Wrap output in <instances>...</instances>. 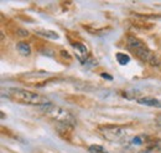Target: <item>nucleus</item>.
Wrapping results in <instances>:
<instances>
[{"instance_id": "nucleus-14", "label": "nucleus", "mask_w": 161, "mask_h": 153, "mask_svg": "<svg viewBox=\"0 0 161 153\" xmlns=\"http://www.w3.org/2000/svg\"><path fill=\"white\" fill-rule=\"evenodd\" d=\"M156 124H158L159 126H161V116H159V117L156 119Z\"/></svg>"}, {"instance_id": "nucleus-8", "label": "nucleus", "mask_w": 161, "mask_h": 153, "mask_svg": "<svg viewBox=\"0 0 161 153\" xmlns=\"http://www.w3.org/2000/svg\"><path fill=\"white\" fill-rule=\"evenodd\" d=\"M35 32L42 37L50 38V40H58L60 38L58 34H56L55 31H51V30H35Z\"/></svg>"}, {"instance_id": "nucleus-7", "label": "nucleus", "mask_w": 161, "mask_h": 153, "mask_svg": "<svg viewBox=\"0 0 161 153\" xmlns=\"http://www.w3.org/2000/svg\"><path fill=\"white\" fill-rule=\"evenodd\" d=\"M16 50H18V52L20 53L21 56H24V57H27L31 53V47L26 42H18L16 43Z\"/></svg>"}, {"instance_id": "nucleus-9", "label": "nucleus", "mask_w": 161, "mask_h": 153, "mask_svg": "<svg viewBox=\"0 0 161 153\" xmlns=\"http://www.w3.org/2000/svg\"><path fill=\"white\" fill-rule=\"evenodd\" d=\"M88 152L89 153H108V151H107L103 146H101V145H92V146H89Z\"/></svg>"}, {"instance_id": "nucleus-1", "label": "nucleus", "mask_w": 161, "mask_h": 153, "mask_svg": "<svg viewBox=\"0 0 161 153\" xmlns=\"http://www.w3.org/2000/svg\"><path fill=\"white\" fill-rule=\"evenodd\" d=\"M40 109L47 115L50 116L51 119L58 121L61 124L66 125V126H75L76 124V117L71 114L68 110L63 109V108H60V106H55L52 105L51 103L47 104V105H43V106H40Z\"/></svg>"}, {"instance_id": "nucleus-10", "label": "nucleus", "mask_w": 161, "mask_h": 153, "mask_svg": "<svg viewBox=\"0 0 161 153\" xmlns=\"http://www.w3.org/2000/svg\"><path fill=\"white\" fill-rule=\"evenodd\" d=\"M117 59H118L119 64H121V66H125V64H128L130 62V57L128 55H125V53H121V52L117 53Z\"/></svg>"}, {"instance_id": "nucleus-2", "label": "nucleus", "mask_w": 161, "mask_h": 153, "mask_svg": "<svg viewBox=\"0 0 161 153\" xmlns=\"http://www.w3.org/2000/svg\"><path fill=\"white\" fill-rule=\"evenodd\" d=\"M9 95L11 96L14 100H18L25 104H30V105H36V106H43L50 104V101L45 98V96L29 92V90H24V89H9Z\"/></svg>"}, {"instance_id": "nucleus-6", "label": "nucleus", "mask_w": 161, "mask_h": 153, "mask_svg": "<svg viewBox=\"0 0 161 153\" xmlns=\"http://www.w3.org/2000/svg\"><path fill=\"white\" fill-rule=\"evenodd\" d=\"M73 48H75V52H76L77 57L80 58V61L83 62L86 59V57H87V55H88V48L84 45H82V43H75Z\"/></svg>"}, {"instance_id": "nucleus-4", "label": "nucleus", "mask_w": 161, "mask_h": 153, "mask_svg": "<svg viewBox=\"0 0 161 153\" xmlns=\"http://www.w3.org/2000/svg\"><path fill=\"white\" fill-rule=\"evenodd\" d=\"M102 131L109 141H123L124 138L128 137L126 129L123 127H105L102 129Z\"/></svg>"}, {"instance_id": "nucleus-13", "label": "nucleus", "mask_w": 161, "mask_h": 153, "mask_svg": "<svg viewBox=\"0 0 161 153\" xmlns=\"http://www.w3.org/2000/svg\"><path fill=\"white\" fill-rule=\"evenodd\" d=\"M101 76H103V78H107L108 80H112V79H113V76H109V74H105V73H102Z\"/></svg>"}, {"instance_id": "nucleus-15", "label": "nucleus", "mask_w": 161, "mask_h": 153, "mask_svg": "<svg viewBox=\"0 0 161 153\" xmlns=\"http://www.w3.org/2000/svg\"><path fill=\"white\" fill-rule=\"evenodd\" d=\"M159 147L161 148V141H159Z\"/></svg>"}, {"instance_id": "nucleus-5", "label": "nucleus", "mask_w": 161, "mask_h": 153, "mask_svg": "<svg viewBox=\"0 0 161 153\" xmlns=\"http://www.w3.org/2000/svg\"><path fill=\"white\" fill-rule=\"evenodd\" d=\"M138 103L145 106H153V108H161V100L158 98L153 96H145V98H139Z\"/></svg>"}, {"instance_id": "nucleus-3", "label": "nucleus", "mask_w": 161, "mask_h": 153, "mask_svg": "<svg viewBox=\"0 0 161 153\" xmlns=\"http://www.w3.org/2000/svg\"><path fill=\"white\" fill-rule=\"evenodd\" d=\"M128 47L129 50L136 56L138 58H140L141 61L144 62H147L153 66L158 64V58L154 57V55L150 52V50L141 42L139 38L135 37H129L128 38Z\"/></svg>"}, {"instance_id": "nucleus-12", "label": "nucleus", "mask_w": 161, "mask_h": 153, "mask_svg": "<svg viewBox=\"0 0 161 153\" xmlns=\"http://www.w3.org/2000/svg\"><path fill=\"white\" fill-rule=\"evenodd\" d=\"M18 35H19V36H22V37H26V36L29 35V32H27L26 30H24V29H20V30H18Z\"/></svg>"}, {"instance_id": "nucleus-11", "label": "nucleus", "mask_w": 161, "mask_h": 153, "mask_svg": "<svg viewBox=\"0 0 161 153\" xmlns=\"http://www.w3.org/2000/svg\"><path fill=\"white\" fill-rule=\"evenodd\" d=\"M133 143H134V145H141V143H142V138H141L140 136L134 137V138H133Z\"/></svg>"}]
</instances>
